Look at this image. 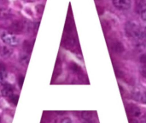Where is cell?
<instances>
[{
	"label": "cell",
	"mask_w": 146,
	"mask_h": 123,
	"mask_svg": "<svg viewBox=\"0 0 146 123\" xmlns=\"http://www.w3.org/2000/svg\"><path fill=\"white\" fill-rule=\"evenodd\" d=\"M124 30H125L126 36H127L128 38L136 39L138 45L142 46L143 40L145 39L144 33H143V31L139 28V27L136 23L133 21H127L125 24Z\"/></svg>",
	"instance_id": "obj_1"
},
{
	"label": "cell",
	"mask_w": 146,
	"mask_h": 123,
	"mask_svg": "<svg viewBox=\"0 0 146 123\" xmlns=\"http://www.w3.org/2000/svg\"><path fill=\"white\" fill-rule=\"evenodd\" d=\"M1 39L5 44L10 46H16L19 44V40L17 37L13 33H9L8 32H3L1 35Z\"/></svg>",
	"instance_id": "obj_2"
},
{
	"label": "cell",
	"mask_w": 146,
	"mask_h": 123,
	"mask_svg": "<svg viewBox=\"0 0 146 123\" xmlns=\"http://www.w3.org/2000/svg\"><path fill=\"white\" fill-rule=\"evenodd\" d=\"M114 6L119 10H127L131 8L132 0H113Z\"/></svg>",
	"instance_id": "obj_3"
},
{
	"label": "cell",
	"mask_w": 146,
	"mask_h": 123,
	"mask_svg": "<svg viewBox=\"0 0 146 123\" xmlns=\"http://www.w3.org/2000/svg\"><path fill=\"white\" fill-rule=\"evenodd\" d=\"M127 110L128 114L133 117H139L141 116V110L139 107H138L136 105H133V104L127 105Z\"/></svg>",
	"instance_id": "obj_4"
},
{
	"label": "cell",
	"mask_w": 146,
	"mask_h": 123,
	"mask_svg": "<svg viewBox=\"0 0 146 123\" xmlns=\"http://www.w3.org/2000/svg\"><path fill=\"white\" fill-rule=\"evenodd\" d=\"M10 29L14 32V33H21L25 29V25L22 21H16L15 22H13L10 26Z\"/></svg>",
	"instance_id": "obj_5"
},
{
	"label": "cell",
	"mask_w": 146,
	"mask_h": 123,
	"mask_svg": "<svg viewBox=\"0 0 146 123\" xmlns=\"http://www.w3.org/2000/svg\"><path fill=\"white\" fill-rule=\"evenodd\" d=\"M136 12L140 15L146 10V0H136L135 1Z\"/></svg>",
	"instance_id": "obj_6"
},
{
	"label": "cell",
	"mask_w": 146,
	"mask_h": 123,
	"mask_svg": "<svg viewBox=\"0 0 146 123\" xmlns=\"http://www.w3.org/2000/svg\"><path fill=\"white\" fill-rule=\"evenodd\" d=\"M111 49L115 53H122L124 51V46L121 42L115 40L111 43Z\"/></svg>",
	"instance_id": "obj_7"
},
{
	"label": "cell",
	"mask_w": 146,
	"mask_h": 123,
	"mask_svg": "<svg viewBox=\"0 0 146 123\" xmlns=\"http://www.w3.org/2000/svg\"><path fill=\"white\" fill-rule=\"evenodd\" d=\"M13 92H14V88L10 85L4 86L2 90V94L3 97H9L13 94Z\"/></svg>",
	"instance_id": "obj_8"
},
{
	"label": "cell",
	"mask_w": 146,
	"mask_h": 123,
	"mask_svg": "<svg viewBox=\"0 0 146 123\" xmlns=\"http://www.w3.org/2000/svg\"><path fill=\"white\" fill-rule=\"evenodd\" d=\"M0 15L3 18H9L11 16V13L8 9H2L0 10Z\"/></svg>",
	"instance_id": "obj_9"
},
{
	"label": "cell",
	"mask_w": 146,
	"mask_h": 123,
	"mask_svg": "<svg viewBox=\"0 0 146 123\" xmlns=\"http://www.w3.org/2000/svg\"><path fill=\"white\" fill-rule=\"evenodd\" d=\"M23 48L24 50L28 53V52H31L32 51V49H33V45L29 42V41H25L24 44H23Z\"/></svg>",
	"instance_id": "obj_10"
},
{
	"label": "cell",
	"mask_w": 146,
	"mask_h": 123,
	"mask_svg": "<svg viewBox=\"0 0 146 123\" xmlns=\"http://www.w3.org/2000/svg\"><path fill=\"white\" fill-rule=\"evenodd\" d=\"M18 100H19V96H18V95H14V94H12L11 96L9 97V101L12 104H14V105H16V104H17Z\"/></svg>",
	"instance_id": "obj_11"
},
{
	"label": "cell",
	"mask_w": 146,
	"mask_h": 123,
	"mask_svg": "<svg viewBox=\"0 0 146 123\" xmlns=\"http://www.w3.org/2000/svg\"><path fill=\"white\" fill-rule=\"evenodd\" d=\"M81 116H82V118H83L84 120H86V121H90V120L92 119V113L89 112V111H84V112L81 113Z\"/></svg>",
	"instance_id": "obj_12"
},
{
	"label": "cell",
	"mask_w": 146,
	"mask_h": 123,
	"mask_svg": "<svg viewBox=\"0 0 146 123\" xmlns=\"http://www.w3.org/2000/svg\"><path fill=\"white\" fill-rule=\"evenodd\" d=\"M28 61H29V57L27 55H24L20 58V62H21L22 64H25V65L28 64Z\"/></svg>",
	"instance_id": "obj_13"
},
{
	"label": "cell",
	"mask_w": 146,
	"mask_h": 123,
	"mask_svg": "<svg viewBox=\"0 0 146 123\" xmlns=\"http://www.w3.org/2000/svg\"><path fill=\"white\" fill-rule=\"evenodd\" d=\"M10 54H11V51H10L9 48H8V47H6V46L3 47V55L4 57H9Z\"/></svg>",
	"instance_id": "obj_14"
},
{
	"label": "cell",
	"mask_w": 146,
	"mask_h": 123,
	"mask_svg": "<svg viewBox=\"0 0 146 123\" xmlns=\"http://www.w3.org/2000/svg\"><path fill=\"white\" fill-rule=\"evenodd\" d=\"M71 68H72V70H74V72H80V68L77 64H75V63H73V64L71 65Z\"/></svg>",
	"instance_id": "obj_15"
},
{
	"label": "cell",
	"mask_w": 146,
	"mask_h": 123,
	"mask_svg": "<svg viewBox=\"0 0 146 123\" xmlns=\"http://www.w3.org/2000/svg\"><path fill=\"white\" fill-rule=\"evenodd\" d=\"M133 98H134V99H136V100H139V101H140V100H142V98H143V96L140 94V93H134L133 94Z\"/></svg>",
	"instance_id": "obj_16"
},
{
	"label": "cell",
	"mask_w": 146,
	"mask_h": 123,
	"mask_svg": "<svg viewBox=\"0 0 146 123\" xmlns=\"http://www.w3.org/2000/svg\"><path fill=\"white\" fill-rule=\"evenodd\" d=\"M139 71H140L141 75H142L144 78H145L146 79V67H142V68H140Z\"/></svg>",
	"instance_id": "obj_17"
},
{
	"label": "cell",
	"mask_w": 146,
	"mask_h": 123,
	"mask_svg": "<svg viewBox=\"0 0 146 123\" xmlns=\"http://www.w3.org/2000/svg\"><path fill=\"white\" fill-rule=\"evenodd\" d=\"M139 61H140V62H141V63H143V64L146 65V54H143V55L140 57Z\"/></svg>",
	"instance_id": "obj_18"
},
{
	"label": "cell",
	"mask_w": 146,
	"mask_h": 123,
	"mask_svg": "<svg viewBox=\"0 0 146 123\" xmlns=\"http://www.w3.org/2000/svg\"><path fill=\"white\" fill-rule=\"evenodd\" d=\"M24 76H22V75H21L20 77H19V79H18V81H19V86H20V87H21L22 86V85H23V81H24Z\"/></svg>",
	"instance_id": "obj_19"
},
{
	"label": "cell",
	"mask_w": 146,
	"mask_h": 123,
	"mask_svg": "<svg viewBox=\"0 0 146 123\" xmlns=\"http://www.w3.org/2000/svg\"><path fill=\"white\" fill-rule=\"evenodd\" d=\"M61 123H72V120L70 118H68V117H66V118L62 120Z\"/></svg>",
	"instance_id": "obj_20"
},
{
	"label": "cell",
	"mask_w": 146,
	"mask_h": 123,
	"mask_svg": "<svg viewBox=\"0 0 146 123\" xmlns=\"http://www.w3.org/2000/svg\"><path fill=\"white\" fill-rule=\"evenodd\" d=\"M7 75V73L6 71H0V78L1 79H4Z\"/></svg>",
	"instance_id": "obj_21"
},
{
	"label": "cell",
	"mask_w": 146,
	"mask_h": 123,
	"mask_svg": "<svg viewBox=\"0 0 146 123\" xmlns=\"http://www.w3.org/2000/svg\"><path fill=\"white\" fill-rule=\"evenodd\" d=\"M139 15H140V17L142 18V20H143V21H146V10L145 11H144L143 13H141Z\"/></svg>",
	"instance_id": "obj_22"
},
{
	"label": "cell",
	"mask_w": 146,
	"mask_h": 123,
	"mask_svg": "<svg viewBox=\"0 0 146 123\" xmlns=\"http://www.w3.org/2000/svg\"><path fill=\"white\" fill-rule=\"evenodd\" d=\"M130 123H139V121H137L136 119L130 118Z\"/></svg>",
	"instance_id": "obj_23"
},
{
	"label": "cell",
	"mask_w": 146,
	"mask_h": 123,
	"mask_svg": "<svg viewBox=\"0 0 146 123\" xmlns=\"http://www.w3.org/2000/svg\"><path fill=\"white\" fill-rule=\"evenodd\" d=\"M142 101L145 102V104H146V92H145L144 96H143V98H142Z\"/></svg>",
	"instance_id": "obj_24"
},
{
	"label": "cell",
	"mask_w": 146,
	"mask_h": 123,
	"mask_svg": "<svg viewBox=\"0 0 146 123\" xmlns=\"http://www.w3.org/2000/svg\"><path fill=\"white\" fill-rule=\"evenodd\" d=\"M143 33H144V38H145V39H146V27H145L144 31H143Z\"/></svg>",
	"instance_id": "obj_25"
},
{
	"label": "cell",
	"mask_w": 146,
	"mask_h": 123,
	"mask_svg": "<svg viewBox=\"0 0 146 123\" xmlns=\"http://www.w3.org/2000/svg\"><path fill=\"white\" fill-rule=\"evenodd\" d=\"M85 123H94V122H92V121L90 120V121H86Z\"/></svg>",
	"instance_id": "obj_26"
},
{
	"label": "cell",
	"mask_w": 146,
	"mask_h": 123,
	"mask_svg": "<svg viewBox=\"0 0 146 123\" xmlns=\"http://www.w3.org/2000/svg\"><path fill=\"white\" fill-rule=\"evenodd\" d=\"M143 121H144V122L146 123V116H145V117L143 118Z\"/></svg>",
	"instance_id": "obj_27"
}]
</instances>
